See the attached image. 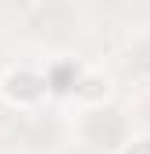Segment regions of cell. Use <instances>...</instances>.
<instances>
[{"label":"cell","mask_w":150,"mask_h":154,"mask_svg":"<svg viewBox=\"0 0 150 154\" xmlns=\"http://www.w3.org/2000/svg\"><path fill=\"white\" fill-rule=\"evenodd\" d=\"M122 154H150V136H136V140H129V147Z\"/></svg>","instance_id":"cell-2"},{"label":"cell","mask_w":150,"mask_h":154,"mask_svg":"<svg viewBox=\"0 0 150 154\" xmlns=\"http://www.w3.org/2000/svg\"><path fill=\"white\" fill-rule=\"evenodd\" d=\"M43 79H36L29 68H18V72H7V79H4V97L11 100V104H36L39 97H43Z\"/></svg>","instance_id":"cell-1"}]
</instances>
